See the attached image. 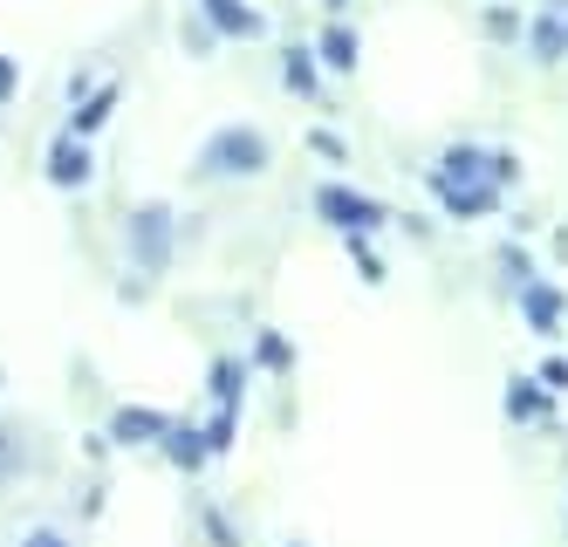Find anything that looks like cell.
Returning <instances> with one entry per match:
<instances>
[{"label": "cell", "mask_w": 568, "mask_h": 547, "mask_svg": "<svg viewBox=\"0 0 568 547\" xmlns=\"http://www.w3.org/2000/svg\"><path fill=\"white\" fill-rule=\"evenodd\" d=\"M267 164H274V151L254 123H226V131L199 144V179H261Z\"/></svg>", "instance_id": "obj_1"}, {"label": "cell", "mask_w": 568, "mask_h": 547, "mask_svg": "<svg viewBox=\"0 0 568 547\" xmlns=\"http://www.w3.org/2000/svg\"><path fill=\"white\" fill-rule=\"evenodd\" d=\"M315 213L329 220L343 240H349V233H377V226H390L384 205H377V199H363V192H349V185H322V192H315Z\"/></svg>", "instance_id": "obj_2"}, {"label": "cell", "mask_w": 568, "mask_h": 547, "mask_svg": "<svg viewBox=\"0 0 568 547\" xmlns=\"http://www.w3.org/2000/svg\"><path fill=\"white\" fill-rule=\"evenodd\" d=\"M131 254L144 274H165L172 261V205H138L131 213Z\"/></svg>", "instance_id": "obj_3"}, {"label": "cell", "mask_w": 568, "mask_h": 547, "mask_svg": "<svg viewBox=\"0 0 568 547\" xmlns=\"http://www.w3.org/2000/svg\"><path fill=\"white\" fill-rule=\"evenodd\" d=\"M520 322L535 328V335H561V322H568V287L561 281H527L520 287Z\"/></svg>", "instance_id": "obj_4"}, {"label": "cell", "mask_w": 568, "mask_h": 547, "mask_svg": "<svg viewBox=\"0 0 568 547\" xmlns=\"http://www.w3.org/2000/svg\"><path fill=\"white\" fill-rule=\"evenodd\" d=\"M445 185H494V151H479V144H453L438 158V172H432V192Z\"/></svg>", "instance_id": "obj_5"}, {"label": "cell", "mask_w": 568, "mask_h": 547, "mask_svg": "<svg viewBox=\"0 0 568 547\" xmlns=\"http://www.w3.org/2000/svg\"><path fill=\"white\" fill-rule=\"evenodd\" d=\"M90 172H97V164H90V144L62 131V138L49 144V185H62V192H83V185H90Z\"/></svg>", "instance_id": "obj_6"}, {"label": "cell", "mask_w": 568, "mask_h": 547, "mask_svg": "<svg viewBox=\"0 0 568 547\" xmlns=\"http://www.w3.org/2000/svg\"><path fill=\"white\" fill-rule=\"evenodd\" d=\"M165 432H172V417L165 411H144V404H124L110 417V438L116 445H165Z\"/></svg>", "instance_id": "obj_7"}, {"label": "cell", "mask_w": 568, "mask_h": 547, "mask_svg": "<svg viewBox=\"0 0 568 547\" xmlns=\"http://www.w3.org/2000/svg\"><path fill=\"white\" fill-rule=\"evenodd\" d=\"M199 14H206L220 34H233V41H254L267 21H261V8H247V0H199Z\"/></svg>", "instance_id": "obj_8"}, {"label": "cell", "mask_w": 568, "mask_h": 547, "mask_svg": "<svg viewBox=\"0 0 568 547\" xmlns=\"http://www.w3.org/2000/svg\"><path fill=\"white\" fill-rule=\"evenodd\" d=\"M438 199H445V213H453V220H486L500 205V185H445Z\"/></svg>", "instance_id": "obj_9"}, {"label": "cell", "mask_w": 568, "mask_h": 547, "mask_svg": "<svg viewBox=\"0 0 568 547\" xmlns=\"http://www.w3.org/2000/svg\"><path fill=\"white\" fill-rule=\"evenodd\" d=\"M206 391H213V404H220V411H240V397H247V363L220 356V363L206 369Z\"/></svg>", "instance_id": "obj_10"}, {"label": "cell", "mask_w": 568, "mask_h": 547, "mask_svg": "<svg viewBox=\"0 0 568 547\" xmlns=\"http://www.w3.org/2000/svg\"><path fill=\"white\" fill-rule=\"evenodd\" d=\"M527 49H535V62H561L568 55V21H561V8H548L535 28H527Z\"/></svg>", "instance_id": "obj_11"}, {"label": "cell", "mask_w": 568, "mask_h": 547, "mask_svg": "<svg viewBox=\"0 0 568 547\" xmlns=\"http://www.w3.org/2000/svg\"><path fill=\"white\" fill-rule=\"evenodd\" d=\"M315 62L349 75V69H356V34H349L343 21H336V28H322V41H315Z\"/></svg>", "instance_id": "obj_12"}, {"label": "cell", "mask_w": 568, "mask_h": 547, "mask_svg": "<svg viewBox=\"0 0 568 547\" xmlns=\"http://www.w3.org/2000/svg\"><path fill=\"white\" fill-rule=\"evenodd\" d=\"M165 452H172V466H185V473L213 458V452H206V432H199V425H172V432H165Z\"/></svg>", "instance_id": "obj_13"}, {"label": "cell", "mask_w": 568, "mask_h": 547, "mask_svg": "<svg viewBox=\"0 0 568 547\" xmlns=\"http://www.w3.org/2000/svg\"><path fill=\"white\" fill-rule=\"evenodd\" d=\"M110 110H116V82H110V90H97V97H90L83 110L69 117V138H97L103 123H110Z\"/></svg>", "instance_id": "obj_14"}, {"label": "cell", "mask_w": 568, "mask_h": 547, "mask_svg": "<svg viewBox=\"0 0 568 547\" xmlns=\"http://www.w3.org/2000/svg\"><path fill=\"white\" fill-rule=\"evenodd\" d=\"M281 82H288L295 97H315V49H288V55H281Z\"/></svg>", "instance_id": "obj_15"}, {"label": "cell", "mask_w": 568, "mask_h": 547, "mask_svg": "<svg viewBox=\"0 0 568 547\" xmlns=\"http://www.w3.org/2000/svg\"><path fill=\"white\" fill-rule=\"evenodd\" d=\"M541 376H520V384H507V417H541Z\"/></svg>", "instance_id": "obj_16"}, {"label": "cell", "mask_w": 568, "mask_h": 547, "mask_svg": "<svg viewBox=\"0 0 568 547\" xmlns=\"http://www.w3.org/2000/svg\"><path fill=\"white\" fill-rule=\"evenodd\" d=\"M199 432H206V452L220 458V452H233V432H240V411H213L206 417V425H199Z\"/></svg>", "instance_id": "obj_17"}, {"label": "cell", "mask_w": 568, "mask_h": 547, "mask_svg": "<svg viewBox=\"0 0 568 547\" xmlns=\"http://www.w3.org/2000/svg\"><path fill=\"white\" fill-rule=\"evenodd\" d=\"M254 356H261L267 369H295V343H288V335H274V328H261V343H254Z\"/></svg>", "instance_id": "obj_18"}, {"label": "cell", "mask_w": 568, "mask_h": 547, "mask_svg": "<svg viewBox=\"0 0 568 547\" xmlns=\"http://www.w3.org/2000/svg\"><path fill=\"white\" fill-rule=\"evenodd\" d=\"M500 281L507 287H527V281H535V261H527L520 246H507V254H500Z\"/></svg>", "instance_id": "obj_19"}, {"label": "cell", "mask_w": 568, "mask_h": 547, "mask_svg": "<svg viewBox=\"0 0 568 547\" xmlns=\"http://www.w3.org/2000/svg\"><path fill=\"white\" fill-rule=\"evenodd\" d=\"M308 151H315V158H329V164H349V144H343L336 131H308Z\"/></svg>", "instance_id": "obj_20"}, {"label": "cell", "mask_w": 568, "mask_h": 547, "mask_svg": "<svg viewBox=\"0 0 568 547\" xmlns=\"http://www.w3.org/2000/svg\"><path fill=\"white\" fill-rule=\"evenodd\" d=\"M349 261H356V274H363V281H384V261L371 254V246H363V233H349Z\"/></svg>", "instance_id": "obj_21"}, {"label": "cell", "mask_w": 568, "mask_h": 547, "mask_svg": "<svg viewBox=\"0 0 568 547\" xmlns=\"http://www.w3.org/2000/svg\"><path fill=\"white\" fill-rule=\"evenodd\" d=\"M535 376H541V391H548V397H561V391H568V356H548Z\"/></svg>", "instance_id": "obj_22"}, {"label": "cell", "mask_w": 568, "mask_h": 547, "mask_svg": "<svg viewBox=\"0 0 568 547\" xmlns=\"http://www.w3.org/2000/svg\"><path fill=\"white\" fill-rule=\"evenodd\" d=\"M486 34L514 41V34H520V14H514V8H486Z\"/></svg>", "instance_id": "obj_23"}, {"label": "cell", "mask_w": 568, "mask_h": 547, "mask_svg": "<svg viewBox=\"0 0 568 547\" xmlns=\"http://www.w3.org/2000/svg\"><path fill=\"white\" fill-rule=\"evenodd\" d=\"M14 90H21V69L0 55V103H14Z\"/></svg>", "instance_id": "obj_24"}, {"label": "cell", "mask_w": 568, "mask_h": 547, "mask_svg": "<svg viewBox=\"0 0 568 547\" xmlns=\"http://www.w3.org/2000/svg\"><path fill=\"white\" fill-rule=\"evenodd\" d=\"M28 547H69V540H62L55 527H42V534H28Z\"/></svg>", "instance_id": "obj_25"}, {"label": "cell", "mask_w": 568, "mask_h": 547, "mask_svg": "<svg viewBox=\"0 0 568 547\" xmlns=\"http://www.w3.org/2000/svg\"><path fill=\"white\" fill-rule=\"evenodd\" d=\"M555 8H561V0H555Z\"/></svg>", "instance_id": "obj_26"}]
</instances>
